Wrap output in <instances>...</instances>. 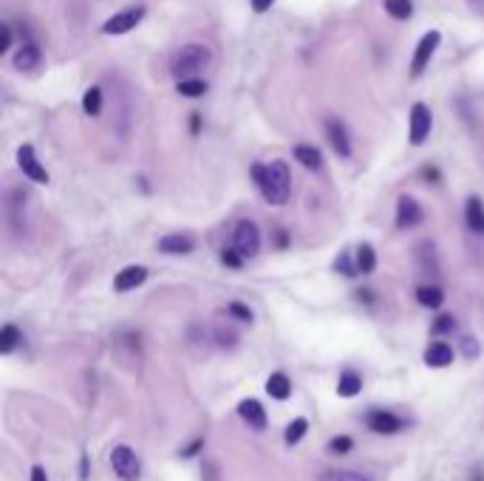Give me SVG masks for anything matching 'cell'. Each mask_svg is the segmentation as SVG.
<instances>
[{
  "label": "cell",
  "instance_id": "obj_30",
  "mask_svg": "<svg viewBox=\"0 0 484 481\" xmlns=\"http://www.w3.org/2000/svg\"><path fill=\"white\" fill-rule=\"evenodd\" d=\"M434 331H436V334H451V331H456V317H453V314H442V317H436Z\"/></svg>",
  "mask_w": 484,
  "mask_h": 481
},
{
  "label": "cell",
  "instance_id": "obj_33",
  "mask_svg": "<svg viewBox=\"0 0 484 481\" xmlns=\"http://www.w3.org/2000/svg\"><path fill=\"white\" fill-rule=\"evenodd\" d=\"M236 320H241V323H252V311L243 306V303H230V309H227Z\"/></svg>",
  "mask_w": 484,
  "mask_h": 481
},
{
  "label": "cell",
  "instance_id": "obj_39",
  "mask_svg": "<svg viewBox=\"0 0 484 481\" xmlns=\"http://www.w3.org/2000/svg\"><path fill=\"white\" fill-rule=\"evenodd\" d=\"M31 481H48V476H45V470H43L40 465H34V468H31Z\"/></svg>",
  "mask_w": 484,
  "mask_h": 481
},
{
  "label": "cell",
  "instance_id": "obj_2",
  "mask_svg": "<svg viewBox=\"0 0 484 481\" xmlns=\"http://www.w3.org/2000/svg\"><path fill=\"white\" fill-rule=\"evenodd\" d=\"M210 62H213V51H210L204 43H187V45H182V48L173 54L170 71H173L179 79H185V77H196V74L204 71Z\"/></svg>",
  "mask_w": 484,
  "mask_h": 481
},
{
  "label": "cell",
  "instance_id": "obj_35",
  "mask_svg": "<svg viewBox=\"0 0 484 481\" xmlns=\"http://www.w3.org/2000/svg\"><path fill=\"white\" fill-rule=\"evenodd\" d=\"M216 337H219V345H230V348L236 345V334H233V331L219 328V331H216Z\"/></svg>",
  "mask_w": 484,
  "mask_h": 481
},
{
  "label": "cell",
  "instance_id": "obj_17",
  "mask_svg": "<svg viewBox=\"0 0 484 481\" xmlns=\"http://www.w3.org/2000/svg\"><path fill=\"white\" fill-rule=\"evenodd\" d=\"M292 156H295V162H300L306 170H320V167H323V156H320V150L312 148V145H295V148H292Z\"/></svg>",
  "mask_w": 484,
  "mask_h": 481
},
{
  "label": "cell",
  "instance_id": "obj_38",
  "mask_svg": "<svg viewBox=\"0 0 484 481\" xmlns=\"http://www.w3.org/2000/svg\"><path fill=\"white\" fill-rule=\"evenodd\" d=\"M272 3H275V0H252V9H255L258 14H263V11L272 9Z\"/></svg>",
  "mask_w": 484,
  "mask_h": 481
},
{
  "label": "cell",
  "instance_id": "obj_14",
  "mask_svg": "<svg viewBox=\"0 0 484 481\" xmlns=\"http://www.w3.org/2000/svg\"><path fill=\"white\" fill-rule=\"evenodd\" d=\"M238 416H241L243 422H249L252 428H266V411H263V405L258 402V399H241L238 402Z\"/></svg>",
  "mask_w": 484,
  "mask_h": 481
},
{
  "label": "cell",
  "instance_id": "obj_31",
  "mask_svg": "<svg viewBox=\"0 0 484 481\" xmlns=\"http://www.w3.org/2000/svg\"><path fill=\"white\" fill-rule=\"evenodd\" d=\"M354 448V439L351 436H334L331 442H329V450L331 453H348Z\"/></svg>",
  "mask_w": 484,
  "mask_h": 481
},
{
  "label": "cell",
  "instance_id": "obj_6",
  "mask_svg": "<svg viewBox=\"0 0 484 481\" xmlns=\"http://www.w3.org/2000/svg\"><path fill=\"white\" fill-rule=\"evenodd\" d=\"M439 43H442V34H439V31H428V34L419 40V45H417V51H414V60H411V77H414V79L422 77V71L428 68V62H431V57L436 54Z\"/></svg>",
  "mask_w": 484,
  "mask_h": 481
},
{
  "label": "cell",
  "instance_id": "obj_9",
  "mask_svg": "<svg viewBox=\"0 0 484 481\" xmlns=\"http://www.w3.org/2000/svg\"><path fill=\"white\" fill-rule=\"evenodd\" d=\"M326 136H329V145L334 148V153L340 159H348L351 156V136H348L346 125L337 116H329L326 119Z\"/></svg>",
  "mask_w": 484,
  "mask_h": 481
},
{
  "label": "cell",
  "instance_id": "obj_20",
  "mask_svg": "<svg viewBox=\"0 0 484 481\" xmlns=\"http://www.w3.org/2000/svg\"><path fill=\"white\" fill-rule=\"evenodd\" d=\"M360 391H363V377H360V374H354V371L340 374V382H337V394H340V397L351 399V397H357Z\"/></svg>",
  "mask_w": 484,
  "mask_h": 481
},
{
  "label": "cell",
  "instance_id": "obj_16",
  "mask_svg": "<svg viewBox=\"0 0 484 481\" xmlns=\"http://www.w3.org/2000/svg\"><path fill=\"white\" fill-rule=\"evenodd\" d=\"M453 363V348L448 343H431L425 351V365L431 368H448Z\"/></svg>",
  "mask_w": 484,
  "mask_h": 481
},
{
  "label": "cell",
  "instance_id": "obj_34",
  "mask_svg": "<svg viewBox=\"0 0 484 481\" xmlns=\"http://www.w3.org/2000/svg\"><path fill=\"white\" fill-rule=\"evenodd\" d=\"M11 45V28L9 26H0V54H6Z\"/></svg>",
  "mask_w": 484,
  "mask_h": 481
},
{
  "label": "cell",
  "instance_id": "obj_19",
  "mask_svg": "<svg viewBox=\"0 0 484 481\" xmlns=\"http://www.w3.org/2000/svg\"><path fill=\"white\" fill-rule=\"evenodd\" d=\"M465 219H468V227H471L476 236H484V204L479 199H468Z\"/></svg>",
  "mask_w": 484,
  "mask_h": 481
},
{
  "label": "cell",
  "instance_id": "obj_3",
  "mask_svg": "<svg viewBox=\"0 0 484 481\" xmlns=\"http://www.w3.org/2000/svg\"><path fill=\"white\" fill-rule=\"evenodd\" d=\"M111 468H114V473H116L122 481H136L139 479V473H142L139 459H136V453H133L128 445H116V448L111 450Z\"/></svg>",
  "mask_w": 484,
  "mask_h": 481
},
{
  "label": "cell",
  "instance_id": "obj_11",
  "mask_svg": "<svg viewBox=\"0 0 484 481\" xmlns=\"http://www.w3.org/2000/svg\"><path fill=\"white\" fill-rule=\"evenodd\" d=\"M365 425H368L374 433H397V431L405 428V422H402L397 414H391V411H371L368 419H365Z\"/></svg>",
  "mask_w": 484,
  "mask_h": 481
},
{
  "label": "cell",
  "instance_id": "obj_7",
  "mask_svg": "<svg viewBox=\"0 0 484 481\" xmlns=\"http://www.w3.org/2000/svg\"><path fill=\"white\" fill-rule=\"evenodd\" d=\"M145 17V6H133V9H125L114 17H108L102 23V34H128L131 28H136Z\"/></svg>",
  "mask_w": 484,
  "mask_h": 481
},
{
  "label": "cell",
  "instance_id": "obj_21",
  "mask_svg": "<svg viewBox=\"0 0 484 481\" xmlns=\"http://www.w3.org/2000/svg\"><path fill=\"white\" fill-rule=\"evenodd\" d=\"M176 91H179L182 96H187V99H199V96L207 94V82L199 79V77H185V79H179Z\"/></svg>",
  "mask_w": 484,
  "mask_h": 481
},
{
  "label": "cell",
  "instance_id": "obj_36",
  "mask_svg": "<svg viewBox=\"0 0 484 481\" xmlns=\"http://www.w3.org/2000/svg\"><path fill=\"white\" fill-rule=\"evenodd\" d=\"M462 351H465L468 357H476V354H479V343H476L473 337H465V340H462Z\"/></svg>",
  "mask_w": 484,
  "mask_h": 481
},
{
  "label": "cell",
  "instance_id": "obj_25",
  "mask_svg": "<svg viewBox=\"0 0 484 481\" xmlns=\"http://www.w3.org/2000/svg\"><path fill=\"white\" fill-rule=\"evenodd\" d=\"M17 343H20V331H17V326L6 323V326H3V331H0V354H11V351L17 348Z\"/></svg>",
  "mask_w": 484,
  "mask_h": 481
},
{
  "label": "cell",
  "instance_id": "obj_15",
  "mask_svg": "<svg viewBox=\"0 0 484 481\" xmlns=\"http://www.w3.org/2000/svg\"><path fill=\"white\" fill-rule=\"evenodd\" d=\"M40 60H43V54H40V48L34 43H26V45H20L14 51V68L17 71H37Z\"/></svg>",
  "mask_w": 484,
  "mask_h": 481
},
{
  "label": "cell",
  "instance_id": "obj_5",
  "mask_svg": "<svg viewBox=\"0 0 484 481\" xmlns=\"http://www.w3.org/2000/svg\"><path fill=\"white\" fill-rule=\"evenodd\" d=\"M233 243L241 252L243 258H255L260 252V230L255 221H238L236 233H233Z\"/></svg>",
  "mask_w": 484,
  "mask_h": 481
},
{
  "label": "cell",
  "instance_id": "obj_27",
  "mask_svg": "<svg viewBox=\"0 0 484 481\" xmlns=\"http://www.w3.org/2000/svg\"><path fill=\"white\" fill-rule=\"evenodd\" d=\"M385 11L394 20H408L414 14V3L411 0H385Z\"/></svg>",
  "mask_w": 484,
  "mask_h": 481
},
{
  "label": "cell",
  "instance_id": "obj_22",
  "mask_svg": "<svg viewBox=\"0 0 484 481\" xmlns=\"http://www.w3.org/2000/svg\"><path fill=\"white\" fill-rule=\"evenodd\" d=\"M354 263H357L360 275H371L377 269V252H374V246L371 243H363L357 249V255H354Z\"/></svg>",
  "mask_w": 484,
  "mask_h": 481
},
{
  "label": "cell",
  "instance_id": "obj_29",
  "mask_svg": "<svg viewBox=\"0 0 484 481\" xmlns=\"http://www.w3.org/2000/svg\"><path fill=\"white\" fill-rule=\"evenodd\" d=\"M334 269H337V272H343L346 277H354V275H360L357 263H351V258H348V255H340V258L334 260Z\"/></svg>",
  "mask_w": 484,
  "mask_h": 481
},
{
  "label": "cell",
  "instance_id": "obj_32",
  "mask_svg": "<svg viewBox=\"0 0 484 481\" xmlns=\"http://www.w3.org/2000/svg\"><path fill=\"white\" fill-rule=\"evenodd\" d=\"M221 263H224V266H230V269H241L243 255L238 252V249H224V252H221Z\"/></svg>",
  "mask_w": 484,
  "mask_h": 481
},
{
  "label": "cell",
  "instance_id": "obj_41",
  "mask_svg": "<svg viewBox=\"0 0 484 481\" xmlns=\"http://www.w3.org/2000/svg\"><path fill=\"white\" fill-rule=\"evenodd\" d=\"M468 3H471L476 11H484V0H468Z\"/></svg>",
  "mask_w": 484,
  "mask_h": 481
},
{
  "label": "cell",
  "instance_id": "obj_40",
  "mask_svg": "<svg viewBox=\"0 0 484 481\" xmlns=\"http://www.w3.org/2000/svg\"><path fill=\"white\" fill-rule=\"evenodd\" d=\"M88 479V456H82L79 459V481Z\"/></svg>",
  "mask_w": 484,
  "mask_h": 481
},
{
  "label": "cell",
  "instance_id": "obj_28",
  "mask_svg": "<svg viewBox=\"0 0 484 481\" xmlns=\"http://www.w3.org/2000/svg\"><path fill=\"white\" fill-rule=\"evenodd\" d=\"M317 481H368V479H363V476H357V473H351V470H340V468H334V470L320 473V479Z\"/></svg>",
  "mask_w": 484,
  "mask_h": 481
},
{
  "label": "cell",
  "instance_id": "obj_8",
  "mask_svg": "<svg viewBox=\"0 0 484 481\" xmlns=\"http://www.w3.org/2000/svg\"><path fill=\"white\" fill-rule=\"evenodd\" d=\"M17 167H20L23 176L31 179L34 184H48V173H45V167L40 165V159H37V153H34L31 145H20V148H17Z\"/></svg>",
  "mask_w": 484,
  "mask_h": 481
},
{
  "label": "cell",
  "instance_id": "obj_26",
  "mask_svg": "<svg viewBox=\"0 0 484 481\" xmlns=\"http://www.w3.org/2000/svg\"><path fill=\"white\" fill-rule=\"evenodd\" d=\"M306 431H309V422H306V419H292V422L286 425V431H283V442H286V445H297V442L306 436Z\"/></svg>",
  "mask_w": 484,
  "mask_h": 481
},
{
  "label": "cell",
  "instance_id": "obj_24",
  "mask_svg": "<svg viewBox=\"0 0 484 481\" xmlns=\"http://www.w3.org/2000/svg\"><path fill=\"white\" fill-rule=\"evenodd\" d=\"M82 111L88 114V116H99V111H102V91L94 85V88H88L85 94H82Z\"/></svg>",
  "mask_w": 484,
  "mask_h": 481
},
{
  "label": "cell",
  "instance_id": "obj_10",
  "mask_svg": "<svg viewBox=\"0 0 484 481\" xmlns=\"http://www.w3.org/2000/svg\"><path fill=\"white\" fill-rule=\"evenodd\" d=\"M422 221H425V213H422L419 201L411 199V196H402V199L397 201V227H400V230H414V227H419Z\"/></svg>",
  "mask_w": 484,
  "mask_h": 481
},
{
  "label": "cell",
  "instance_id": "obj_13",
  "mask_svg": "<svg viewBox=\"0 0 484 481\" xmlns=\"http://www.w3.org/2000/svg\"><path fill=\"white\" fill-rule=\"evenodd\" d=\"M148 280V269L145 266H125L116 277H114V289L116 292H131L136 286H142Z\"/></svg>",
  "mask_w": 484,
  "mask_h": 481
},
{
  "label": "cell",
  "instance_id": "obj_4",
  "mask_svg": "<svg viewBox=\"0 0 484 481\" xmlns=\"http://www.w3.org/2000/svg\"><path fill=\"white\" fill-rule=\"evenodd\" d=\"M431 128H434V114H431V108L422 105V102H417V105L411 108V131H408L411 145H414V148L425 145V139L431 136Z\"/></svg>",
  "mask_w": 484,
  "mask_h": 481
},
{
  "label": "cell",
  "instance_id": "obj_12",
  "mask_svg": "<svg viewBox=\"0 0 484 481\" xmlns=\"http://www.w3.org/2000/svg\"><path fill=\"white\" fill-rule=\"evenodd\" d=\"M196 249V238L190 233H173V236H165L159 240V252L165 255H187Z\"/></svg>",
  "mask_w": 484,
  "mask_h": 481
},
{
  "label": "cell",
  "instance_id": "obj_1",
  "mask_svg": "<svg viewBox=\"0 0 484 481\" xmlns=\"http://www.w3.org/2000/svg\"><path fill=\"white\" fill-rule=\"evenodd\" d=\"M252 179L260 190V196L272 204V207H280L289 201V193H292V179H289V167L286 162L275 159L269 165H252Z\"/></svg>",
  "mask_w": 484,
  "mask_h": 481
},
{
  "label": "cell",
  "instance_id": "obj_18",
  "mask_svg": "<svg viewBox=\"0 0 484 481\" xmlns=\"http://www.w3.org/2000/svg\"><path fill=\"white\" fill-rule=\"evenodd\" d=\"M266 394L272 397V399H277V402H283V399H289L292 397V382H289V377L286 374H272L269 380H266Z\"/></svg>",
  "mask_w": 484,
  "mask_h": 481
},
{
  "label": "cell",
  "instance_id": "obj_37",
  "mask_svg": "<svg viewBox=\"0 0 484 481\" xmlns=\"http://www.w3.org/2000/svg\"><path fill=\"white\" fill-rule=\"evenodd\" d=\"M202 448H204V439H196V442H190V448L182 450V456H196Z\"/></svg>",
  "mask_w": 484,
  "mask_h": 481
},
{
  "label": "cell",
  "instance_id": "obj_23",
  "mask_svg": "<svg viewBox=\"0 0 484 481\" xmlns=\"http://www.w3.org/2000/svg\"><path fill=\"white\" fill-rule=\"evenodd\" d=\"M417 300H419V306H425V309H439V306L445 303V292H442L439 286H419V289H417Z\"/></svg>",
  "mask_w": 484,
  "mask_h": 481
}]
</instances>
